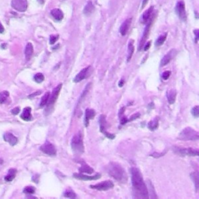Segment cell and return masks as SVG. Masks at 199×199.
<instances>
[{
  "label": "cell",
  "instance_id": "obj_17",
  "mask_svg": "<svg viewBox=\"0 0 199 199\" xmlns=\"http://www.w3.org/2000/svg\"><path fill=\"white\" fill-rule=\"evenodd\" d=\"M131 23H132V19H131V18H128V19L126 20L121 24V26L120 27V33L122 36H124L127 34L128 30H129Z\"/></svg>",
  "mask_w": 199,
  "mask_h": 199
},
{
  "label": "cell",
  "instance_id": "obj_24",
  "mask_svg": "<svg viewBox=\"0 0 199 199\" xmlns=\"http://www.w3.org/2000/svg\"><path fill=\"white\" fill-rule=\"evenodd\" d=\"M16 174H17V170L16 169H10L9 170V173L5 177V180L7 182H10L13 179L16 177Z\"/></svg>",
  "mask_w": 199,
  "mask_h": 199
},
{
  "label": "cell",
  "instance_id": "obj_5",
  "mask_svg": "<svg viewBox=\"0 0 199 199\" xmlns=\"http://www.w3.org/2000/svg\"><path fill=\"white\" fill-rule=\"evenodd\" d=\"M173 152L175 154L181 156H198V150L197 148H180V147L174 146L172 148Z\"/></svg>",
  "mask_w": 199,
  "mask_h": 199
},
{
  "label": "cell",
  "instance_id": "obj_2",
  "mask_svg": "<svg viewBox=\"0 0 199 199\" xmlns=\"http://www.w3.org/2000/svg\"><path fill=\"white\" fill-rule=\"evenodd\" d=\"M107 173L111 177L120 182L124 183L128 180V176L123 167L115 162H111L107 166Z\"/></svg>",
  "mask_w": 199,
  "mask_h": 199
},
{
  "label": "cell",
  "instance_id": "obj_38",
  "mask_svg": "<svg viewBox=\"0 0 199 199\" xmlns=\"http://www.w3.org/2000/svg\"><path fill=\"white\" fill-rule=\"evenodd\" d=\"M102 133L103 134V135H105L106 137L107 138H108V139H114L115 138V135H113V134H111V133H109V132H107V131H103V132H102Z\"/></svg>",
  "mask_w": 199,
  "mask_h": 199
},
{
  "label": "cell",
  "instance_id": "obj_18",
  "mask_svg": "<svg viewBox=\"0 0 199 199\" xmlns=\"http://www.w3.org/2000/svg\"><path fill=\"white\" fill-rule=\"evenodd\" d=\"M21 118L23 120L26 121H30L32 120V115H31V108L29 107H25L23 111L22 112V115L20 116Z\"/></svg>",
  "mask_w": 199,
  "mask_h": 199
},
{
  "label": "cell",
  "instance_id": "obj_40",
  "mask_svg": "<svg viewBox=\"0 0 199 199\" xmlns=\"http://www.w3.org/2000/svg\"><path fill=\"white\" fill-rule=\"evenodd\" d=\"M20 112V108L19 107H15V108H13V109L11 111V113L13 114V115H18Z\"/></svg>",
  "mask_w": 199,
  "mask_h": 199
},
{
  "label": "cell",
  "instance_id": "obj_15",
  "mask_svg": "<svg viewBox=\"0 0 199 199\" xmlns=\"http://www.w3.org/2000/svg\"><path fill=\"white\" fill-rule=\"evenodd\" d=\"M152 10H153V6H151L150 8H148L146 11H145L143 13V14L141 17V20H140V22L142 23H146L148 21L150 20V19L152 18L151 15L152 13Z\"/></svg>",
  "mask_w": 199,
  "mask_h": 199
},
{
  "label": "cell",
  "instance_id": "obj_28",
  "mask_svg": "<svg viewBox=\"0 0 199 199\" xmlns=\"http://www.w3.org/2000/svg\"><path fill=\"white\" fill-rule=\"evenodd\" d=\"M128 62H129L131 60V58H132V55H133L134 51H135V47H134V44H133V41H130L129 44H128Z\"/></svg>",
  "mask_w": 199,
  "mask_h": 199
},
{
  "label": "cell",
  "instance_id": "obj_4",
  "mask_svg": "<svg viewBox=\"0 0 199 199\" xmlns=\"http://www.w3.org/2000/svg\"><path fill=\"white\" fill-rule=\"evenodd\" d=\"M71 147L72 150L76 153H83L84 152V145L81 133L74 135L71 141Z\"/></svg>",
  "mask_w": 199,
  "mask_h": 199
},
{
  "label": "cell",
  "instance_id": "obj_43",
  "mask_svg": "<svg viewBox=\"0 0 199 199\" xmlns=\"http://www.w3.org/2000/svg\"><path fill=\"white\" fill-rule=\"evenodd\" d=\"M194 34H195V43L197 42V40H198V37H199V31L198 30H195L194 31Z\"/></svg>",
  "mask_w": 199,
  "mask_h": 199
},
{
  "label": "cell",
  "instance_id": "obj_6",
  "mask_svg": "<svg viewBox=\"0 0 199 199\" xmlns=\"http://www.w3.org/2000/svg\"><path fill=\"white\" fill-rule=\"evenodd\" d=\"M114 186H115V184L111 180H105V181L98 183V184H94V185H90V188L104 191H108L110 189H112Z\"/></svg>",
  "mask_w": 199,
  "mask_h": 199
},
{
  "label": "cell",
  "instance_id": "obj_29",
  "mask_svg": "<svg viewBox=\"0 0 199 199\" xmlns=\"http://www.w3.org/2000/svg\"><path fill=\"white\" fill-rule=\"evenodd\" d=\"M49 97H50V93L47 92L43 96V97L41 98V103H40V107H43L44 106H45L48 102Z\"/></svg>",
  "mask_w": 199,
  "mask_h": 199
},
{
  "label": "cell",
  "instance_id": "obj_41",
  "mask_svg": "<svg viewBox=\"0 0 199 199\" xmlns=\"http://www.w3.org/2000/svg\"><path fill=\"white\" fill-rule=\"evenodd\" d=\"M128 121V118H126L125 116L124 117H122L121 118V124H122V125H124V124H125Z\"/></svg>",
  "mask_w": 199,
  "mask_h": 199
},
{
  "label": "cell",
  "instance_id": "obj_14",
  "mask_svg": "<svg viewBox=\"0 0 199 199\" xmlns=\"http://www.w3.org/2000/svg\"><path fill=\"white\" fill-rule=\"evenodd\" d=\"M3 139L5 141L10 143L11 145H15L18 142L17 138L16 137L15 135H13V134L10 133V132H6V133L4 134Z\"/></svg>",
  "mask_w": 199,
  "mask_h": 199
},
{
  "label": "cell",
  "instance_id": "obj_25",
  "mask_svg": "<svg viewBox=\"0 0 199 199\" xmlns=\"http://www.w3.org/2000/svg\"><path fill=\"white\" fill-rule=\"evenodd\" d=\"M79 172L80 173H87L90 174V173H93L94 172L93 169L92 167H90V166L87 165L86 164H83V166L79 168Z\"/></svg>",
  "mask_w": 199,
  "mask_h": 199
},
{
  "label": "cell",
  "instance_id": "obj_26",
  "mask_svg": "<svg viewBox=\"0 0 199 199\" xmlns=\"http://www.w3.org/2000/svg\"><path fill=\"white\" fill-rule=\"evenodd\" d=\"M191 177L192 180H193V182L194 183V186L196 188V191H198V188H199V174L197 172H194L191 174Z\"/></svg>",
  "mask_w": 199,
  "mask_h": 199
},
{
  "label": "cell",
  "instance_id": "obj_42",
  "mask_svg": "<svg viewBox=\"0 0 199 199\" xmlns=\"http://www.w3.org/2000/svg\"><path fill=\"white\" fill-rule=\"evenodd\" d=\"M41 93V91H37V92L35 93H33L32 94H30V95H29L28 97L29 98H33L34 97V96H38V95H40V94Z\"/></svg>",
  "mask_w": 199,
  "mask_h": 199
},
{
  "label": "cell",
  "instance_id": "obj_47",
  "mask_svg": "<svg viewBox=\"0 0 199 199\" xmlns=\"http://www.w3.org/2000/svg\"><path fill=\"white\" fill-rule=\"evenodd\" d=\"M4 27H3V26H2V23H0V34H2V33L4 32Z\"/></svg>",
  "mask_w": 199,
  "mask_h": 199
},
{
  "label": "cell",
  "instance_id": "obj_11",
  "mask_svg": "<svg viewBox=\"0 0 199 199\" xmlns=\"http://www.w3.org/2000/svg\"><path fill=\"white\" fill-rule=\"evenodd\" d=\"M62 83H60V84H58V86H57V87H55L54 90H53L52 93H51V96L49 97L48 102H47V103H48V106L52 105L53 103L56 101V100H57V98H58V95H59V93H60V90H61V89H62Z\"/></svg>",
  "mask_w": 199,
  "mask_h": 199
},
{
  "label": "cell",
  "instance_id": "obj_10",
  "mask_svg": "<svg viewBox=\"0 0 199 199\" xmlns=\"http://www.w3.org/2000/svg\"><path fill=\"white\" fill-rule=\"evenodd\" d=\"M176 55H177V51L175 49H171L170 51L168 53H167L164 56V58H162L161 62H160V66H165L166 65L168 64L174 58Z\"/></svg>",
  "mask_w": 199,
  "mask_h": 199
},
{
  "label": "cell",
  "instance_id": "obj_13",
  "mask_svg": "<svg viewBox=\"0 0 199 199\" xmlns=\"http://www.w3.org/2000/svg\"><path fill=\"white\" fill-rule=\"evenodd\" d=\"M90 68H91V66H88V67L84 68L83 70H81L79 73L76 75L75 79H74V82H75V83H79V82H81V81H83V79H86V78L87 77V75H88L89 70H90Z\"/></svg>",
  "mask_w": 199,
  "mask_h": 199
},
{
  "label": "cell",
  "instance_id": "obj_45",
  "mask_svg": "<svg viewBox=\"0 0 199 199\" xmlns=\"http://www.w3.org/2000/svg\"><path fill=\"white\" fill-rule=\"evenodd\" d=\"M124 79H121L120 82H119L118 86H119V87H123V85H124Z\"/></svg>",
  "mask_w": 199,
  "mask_h": 199
},
{
  "label": "cell",
  "instance_id": "obj_46",
  "mask_svg": "<svg viewBox=\"0 0 199 199\" xmlns=\"http://www.w3.org/2000/svg\"><path fill=\"white\" fill-rule=\"evenodd\" d=\"M124 110H125V108H124V107H122V108H121L120 111H119V114H118V115H119V116L121 117V116L122 115H123V113H124Z\"/></svg>",
  "mask_w": 199,
  "mask_h": 199
},
{
  "label": "cell",
  "instance_id": "obj_12",
  "mask_svg": "<svg viewBox=\"0 0 199 199\" xmlns=\"http://www.w3.org/2000/svg\"><path fill=\"white\" fill-rule=\"evenodd\" d=\"M73 177L76 179H79L81 180H95L100 178L101 175L100 173L93 175V176H89V175L82 174V173H74Z\"/></svg>",
  "mask_w": 199,
  "mask_h": 199
},
{
  "label": "cell",
  "instance_id": "obj_3",
  "mask_svg": "<svg viewBox=\"0 0 199 199\" xmlns=\"http://www.w3.org/2000/svg\"><path fill=\"white\" fill-rule=\"evenodd\" d=\"M179 139L184 140V141H195L198 140L199 135L198 132L195 130L192 129L191 128H186L183 130L179 135Z\"/></svg>",
  "mask_w": 199,
  "mask_h": 199
},
{
  "label": "cell",
  "instance_id": "obj_35",
  "mask_svg": "<svg viewBox=\"0 0 199 199\" xmlns=\"http://www.w3.org/2000/svg\"><path fill=\"white\" fill-rule=\"evenodd\" d=\"M58 38H59V36L58 34L57 35L56 34L55 35H51L50 36V38H49V43L51 44H54L58 40Z\"/></svg>",
  "mask_w": 199,
  "mask_h": 199
},
{
  "label": "cell",
  "instance_id": "obj_34",
  "mask_svg": "<svg viewBox=\"0 0 199 199\" xmlns=\"http://www.w3.org/2000/svg\"><path fill=\"white\" fill-rule=\"evenodd\" d=\"M35 192V188L34 187L31 186H28L26 187V188L23 189V193L26 194H32Z\"/></svg>",
  "mask_w": 199,
  "mask_h": 199
},
{
  "label": "cell",
  "instance_id": "obj_30",
  "mask_svg": "<svg viewBox=\"0 0 199 199\" xmlns=\"http://www.w3.org/2000/svg\"><path fill=\"white\" fill-rule=\"evenodd\" d=\"M9 96H10V93L8 91H2L0 93V103H5Z\"/></svg>",
  "mask_w": 199,
  "mask_h": 199
},
{
  "label": "cell",
  "instance_id": "obj_36",
  "mask_svg": "<svg viewBox=\"0 0 199 199\" xmlns=\"http://www.w3.org/2000/svg\"><path fill=\"white\" fill-rule=\"evenodd\" d=\"M191 113L194 117H195V118H198V116H199V107L198 106H195L194 107H193L191 110Z\"/></svg>",
  "mask_w": 199,
  "mask_h": 199
},
{
  "label": "cell",
  "instance_id": "obj_39",
  "mask_svg": "<svg viewBox=\"0 0 199 199\" xmlns=\"http://www.w3.org/2000/svg\"><path fill=\"white\" fill-rule=\"evenodd\" d=\"M139 117H140V114H139V113H135V114H134V115H132V116H131L128 121H132L135 120V119L139 118Z\"/></svg>",
  "mask_w": 199,
  "mask_h": 199
},
{
  "label": "cell",
  "instance_id": "obj_7",
  "mask_svg": "<svg viewBox=\"0 0 199 199\" xmlns=\"http://www.w3.org/2000/svg\"><path fill=\"white\" fill-rule=\"evenodd\" d=\"M40 149H41V152H43L45 154L48 155V156H54L57 153L56 148L50 142H46L45 143H44L40 147Z\"/></svg>",
  "mask_w": 199,
  "mask_h": 199
},
{
  "label": "cell",
  "instance_id": "obj_19",
  "mask_svg": "<svg viewBox=\"0 0 199 199\" xmlns=\"http://www.w3.org/2000/svg\"><path fill=\"white\" fill-rule=\"evenodd\" d=\"M176 96H177V91H176V90H174V89H170V90L167 91V100H168L170 104L174 103L175 100H176Z\"/></svg>",
  "mask_w": 199,
  "mask_h": 199
},
{
  "label": "cell",
  "instance_id": "obj_44",
  "mask_svg": "<svg viewBox=\"0 0 199 199\" xmlns=\"http://www.w3.org/2000/svg\"><path fill=\"white\" fill-rule=\"evenodd\" d=\"M150 46H151V41L146 43V44L145 45V47H144V51H147V50L150 47Z\"/></svg>",
  "mask_w": 199,
  "mask_h": 199
},
{
  "label": "cell",
  "instance_id": "obj_21",
  "mask_svg": "<svg viewBox=\"0 0 199 199\" xmlns=\"http://www.w3.org/2000/svg\"><path fill=\"white\" fill-rule=\"evenodd\" d=\"M51 14L53 17H54V19L58 21H60L63 19V13L61 10L59 9H53L51 11Z\"/></svg>",
  "mask_w": 199,
  "mask_h": 199
},
{
  "label": "cell",
  "instance_id": "obj_22",
  "mask_svg": "<svg viewBox=\"0 0 199 199\" xmlns=\"http://www.w3.org/2000/svg\"><path fill=\"white\" fill-rule=\"evenodd\" d=\"M94 10V6L93 4L91 2H88L87 4L85 6L84 10H83V13H84L86 16H90L93 13Z\"/></svg>",
  "mask_w": 199,
  "mask_h": 199
},
{
  "label": "cell",
  "instance_id": "obj_1",
  "mask_svg": "<svg viewBox=\"0 0 199 199\" xmlns=\"http://www.w3.org/2000/svg\"><path fill=\"white\" fill-rule=\"evenodd\" d=\"M132 173V183L135 197L139 198H148V191L146 185L143 181L141 172L136 167L131 169Z\"/></svg>",
  "mask_w": 199,
  "mask_h": 199
},
{
  "label": "cell",
  "instance_id": "obj_20",
  "mask_svg": "<svg viewBox=\"0 0 199 199\" xmlns=\"http://www.w3.org/2000/svg\"><path fill=\"white\" fill-rule=\"evenodd\" d=\"M25 56H26V60H30L31 56H32L33 53H34V47L31 43H27L26 47H25Z\"/></svg>",
  "mask_w": 199,
  "mask_h": 199
},
{
  "label": "cell",
  "instance_id": "obj_49",
  "mask_svg": "<svg viewBox=\"0 0 199 199\" xmlns=\"http://www.w3.org/2000/svg\"><path fill=\"white\" fill-rule=\"evenodd\" d=\"M2 162H3V161H2V159H0V164H2Z\"/></svg>",
  "mask_w": 199,
  "mask_h": 199
},
{
  "label": "cell",
  "instance_id": "obj_50",
  "mask_svg": "<svg viewBox=\"0 0 199 199\" xmlns=\"http://www.w3.org/2000/svg\"><path fill=\"white\" fill-rule=\"evenodd\" d=\"M39 1H43V0H39Z\"/></svg>",
  "mask_w": 199,
  "mask_h": 199
},
{
  "label": "cell",
  "instance_id": "obj_23",
  "mask_svg": "<svg viewBox=\"0 0 199 199\" xmlns=\"http://www.w3.org/2000/svg\"><path fill=\"white\" fill-rule=\"evenodd\" d=\"M159 126V118H155L151 121L148 122V128L151 131H155Z\"/></svg>",
  "mask_w": 199,
  "mask_h": 199
},
{
  "label": "cell",
  "instance_id": "obj_27",
  "mask_svg": "<svg viewBox=\"0 0 199 199\" xmlns=\"http://www.w3.org/2000/svg\"><path fill=\"white\" fill-rule=\"evenodd\" d=\"M99 124H100V132H103V131H105L106 130V117H105V115H101L100 116Z\"/></svg>",
  "mask_w": 199,
  "mask_h": 199
},
{
  "label": "cell",
  "instance_id": "obj_9",
  "mask_svg": "<svg viewBox=\"0 0 199 199\" xmlns=\"http://www.w3.org/2000/svg\"><path fill=\"white\" fill-rule=\"evenodd\" d=\"M176 11L178 14L180 19L183 21H185L187 20V13L185 10V4L183 1H180L177 2V6H176Z\"/></svg>",
  "mask_w": 199,
  "mask_h": 199
},
{
  "label": "cell",
  "instance_id": "obj_31",
  "mask_svg": "<svg viewBox=\"0 0 199 199\" xmlns=\"http://www.w3.org/2000/svg\"><path fill=\"white\" fill-rule=\"evenodd\" d=\"M64 196L66 197H69V198H75V192L72 189H67L66 191L64 192Z\"/></svg>",
  "mask_w": 199,
  "mask_h": 199
},
{
  "label": "cell",
  "instance_id": "obj_33",
  "mask_svg": "<svg viewBox=\"0 0 199 199\" xmlns=\"http://www.w3.org/2000/svg\"><path fill=\"white\" fill-rule=\"evenodd\" d=\"M34 79L37 83H42L44 81V75L42 73H37L35 75H34Z\"/></svg>",
  "mask_w": 199,
  "mask_h": 199
},
{
  "label": "cell",
  "instance_id": "obj_32",
  "mask_svg": "<svg viewBox=\"0 0 199 199\" xmlns=\"http://www.w3.org/2000/svg\"><path fill=\"white\" fill-rule=\"evenodd\" d=\"M166 39H167V34H164V35H160V37L158 38V39L156 40V46H160V45L163 44L165 42Z\"/></svg>",
  "mask_w": 199,
  "mask_h": 199
},
{
  "label": "cell",
  "instance_id": "obj_37",
  "mask_svg": "<svg viewBox=\"0 0 199 199\" xmlns=\"http://www.w3.org/2000/svg\"><path fill=\"white\" fill-rule=\"evenodd\" d=\"M170 75H171L170 71H165L163 72V74H162V78H163L164 80H167V79L170 78Z\"/></svg>",
  "mask_w": 199,
  "mask_h": 199
},
{
  "label": "cell",
  "instance_id": "obj_48",
  "mask_svg": "<svg viewBox=\"0 0 199 199\" xmlns=\"http://www.w3.org/2000/svg\"><path fill=\"white\" fill-rule=\"evenodd\" d=\"M147 2H148V0H143L142 4V8H144L145 6V5H146Z\"/></svg>",
  "mask_w": 199,
  "mask_h": 199
},
{
  "label": "cell",
  "instance_id": "obj_16",
  "mask_svg": "<svg viewBox=\"0 0 199 199\" xmlns=\"http://www.w3.org/2000/svg\"><path fill=\"white\" fill-rule=\"evenodd\" d=\"M95 115H96V112H95L94 110L90 109V108L86 110V114H85V119H84L85 126H86V127H88L90 121L91 120V119L93 118L94 117H95Z\"/></svg>",
  "mask_w": 199,
  "mask_h": 199
},
{
  "label": "cell",
  "instance_id": "obj_8",
  "mask_svg": "<svg viewBox=\"0 0 199 199\" xmlns=\"http://www.w3.org/2000/svg\"><path fill=\"white\" fill-rule=\"evenodd\" d=\"M12 7L19 12H25L27 10L28 3L26 0H13L11 2Z\"/></svg>",
  "mask_w": 199,
  "mask_h": 199
}]
</instances>
